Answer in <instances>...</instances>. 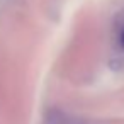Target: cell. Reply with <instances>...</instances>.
I'll list each match as a JSON object with an SVG mask.
<instances>
[{
    "label": "cell",
    "instance_id": "obj_1",
    "mask_svg": "<svg viewBox=\"0 0 124 124\" xmlns=\"http://www.w3.org/2000/svg\"><path fill=\"white\" fill-rule=\"evenodd\" d=\"M119 44H121V48L124 49V24H122V27H121V31H119Z\"/></svg>",
    "mask_w": 124,
    "mask_h": 124
}]
</instances>
